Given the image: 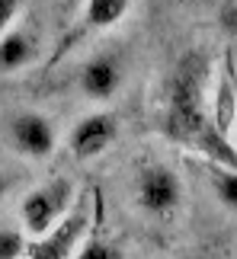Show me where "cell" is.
Instances as JSON below:
<instances>
[{"label": "cell", "mask_w": 237, "mask_h": 259, "mask_svg": "<svg viewBox=\"0 0 237 259\" xmlns=\"http://www.w3.org/2000/svg\"><path fill=\"white\" fill-rule=\"evenodd\" d=\"M209 77H212V64L205 52H186L173 64L170 77H167V90H164L161 132L167 138H173V141L192 147L205 160L237 170V151L231 147L228 135H221L212 122Z\"/></svg>", "instance_id": "obj_1"}, {"label": "cell", "mask_w": 237, "mask_h": 259, "mask_svg": "<svg viewBox=\"0 0 237 259\" xmlns=\"http://www.w3.org/2000/svg\"><path fill=\"white\" fill-rule=\"evenodd\" d=\"M74 179L67 176H55L48 183L29 189L19 202V221H23L29 237H42L58 218H61L74 202Z\"/></svg>", "instance_id": "obj_2"}, {"label": "cell", "mask_w": 237, "mask_h": 259, "mask_svg": "<svg viewBox=\"0 0 237 259\" xmlns=\"http://www.w3.org/2000/svg\"><path fill=\"white\" fill-rule=\"evenodd\" d=\"M87 221H90V198L81 195L42 237H32V243H26V256H35V259L74 256L77 246H81V237L87 234Z\"/></svg>", "instance_id": "obj_3"}, {"label": "cell", "mask_w": 237, "mask_h": 259, "mask_svg": "<svg viewBox=\"0 0 237 259\" xmlns=\"http://www.w3.org/2000/svg\"><path fill=\"white\" fill-rule=\"evenodd\" d=\"M135 198L147 214L167 218L173 214L183 202V183L170 166L164 163H147L141 173L135 176Z\"/></svg>", "instance_id": "obj_4"}, {"label": "cell", "mask_w": 237, "mask_h": 259, "mask_svg": "<svg viewBox=\"0 0 237 259\" xmlns=\"http://www.w3.org/2000/svg\"><path fill=\"white\" fill-rule=\"evenodd\" d=\"M7 135H10V144L23 157H29V160H45V157H52L55 144H58L52 118L42 115V112H16L7 122Z\"/></svg>", "instance_id": "obj_5"}, {"label": "cell", "mask_w": 237, "mask_h": 259, "mask_svg": "<svg viewBox=\"0 0 237 259\" xmlns=\"http://www.w3.org/2000/svg\"><path fill=\"white\" fill-rule=\"evenodd\" d=\"M122 80H125V67L109 52L93 55L90 61L81 67V74H77V87H81V93L87 99H93V103H106V99H112L118 90H122Z\"/></svg>", "instance_id": "obj_6"}, {"label": "cell", "mask_w": 237, "mask_h": 259, "mask_svg": "<svg viewBox=\"0 0 237 259\" xmlns=\"http://www.w3.org/2000/svg\"><path fill=\"white\" fill-rule=\"evenodd\" d=\"M115 135H118V125L112 112H90L71 128L67 144H71V154L77 160H93L115 141Z\"/></svg>", "instance_id": "obj_7"}, {"label": "cell", "mask_w": 237, "mask_h": 259, "mask_svg": "<svg viewBox=\"0 0 237 259\" xmlns=\"http://www.w3.org/2000/svg\"><path fill=\"white\" fill-rule=\"evenodd\" d=\"M35 58H38V35H35V29L13 19V23L0 32V77L26 71Z\"/></svg>", "instance_id": "obj_8"}, {"label": "cell", "mask_w": 237, "mask_h": 259, "mask_svg": "<svg viewBox=\"0 0 237 259\" xmlns=\"http://www.w3.org/2000/svg\"><path fill=\"white\" fill-rule=\"evenodd\" d=\"M128 7H132V0H84V7H81V19H77V29L64 35L61 52H64V48L71 45V42H77L81 35H87V32H100V29L115 26L118 19L128 13Z\"/></svg>", "instance_id": "obj_9"}, {"label": "cell", "mask_w": 237, "mask_h": 259, "mask_svg": "<svg viewBox=\"0 0 237 259\" xmlns=\"http://www.w3.org/2000/svg\"><path fill=\"white\" fill-rule=\"evenodd\" d=\"M212 103V122L215 128H218L221 135L231 132L234 125V115H237V99H234V83L224 77V80H218V87H215V99H209Z\"/></svg>", "instance_id": "obj_10"}, {"label": "cell", "mask_w": 237, "mask_h": 259, "mask_svg": "<svg viewBox=\"0 0 237 259\" xmlns=\"http://www.w3.org/2000/svg\"><path fill=\"white\" fill-rule=\"evenodd\" d=\"M202 170L209 173V183L215 189V195L221 198V205H228L237 211V170L234 166H224V163H215V160H205Z\"/></svg>", "instance_id": "obj_11"}, {"label": "cell", "mask_w": 237, "mask_h": 259, "mask_svg": "<svg viewBox=\"0 0 237 259\" xmlns=\"http://www.w3.org/2000/svg\"><path fill=\"white\" fill-rule=\"evenodd\" d=\"M26 256V237L13 227H0V259Z\"/></svg>", "instance_id": "obj_12"}, {"label": "cell", "mask_w": 237, "mask_h": 259, "mask_svg": "<svg viewBox=\"0 0 237 259\" xmlns=\"http://www.w3.org/2000/svg\"><path fill=\"white\" fill-rule=\"evenodd\" d=\"M74 256H84V259H115V256H122V253H118L115 246L103 243V240H90V243L77 246V253H74Z\"/></svg>", "instance_id": "obj_13"}, {"label": "cell", "mask_w": 237, "mask_h": 259, "mask_svg": "<svg viewBox=\"0 0 237 259\" xmlns=\"http://www.w3.org/2000/svg\"><path fill=\"white\" fill-rule=\"evenodd\" d=\"M55 4V19H58V26L67 29L74 23V16L81 13V7H84V0H52Z\"/></svg>", "instance_id": "obj_14"}, {"label": "cell", "mask_w": 237, "mask_h": 259, "mask_svg": "<svg viewBox=\"0 0 237 259\" xmlns=\"http://www.w3.org/2000/svg\"><path fill=\"white\" fill-rule=\"evenodd\" d=\"M23 4H26V0H0V32L16 19V13L23 10Z\"/></svg>", "instance_id": "obj_15"}, {"label": "cell", "mask_w": 237, "mask_h": 259, "mask_svg": "<svg viewBox=\"0 0 237 259\" xmlns=\"http://www.w3.org/2000/svg\"><path fill=\"white\" fill-rule=\"evenodd\" d=\"M13 183H16V176L13 173H7V170H0V202H4V195L13 189Z\"/></svg>", "instance_id": "obj_16"}]
</instances>
